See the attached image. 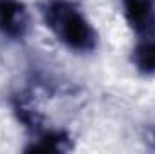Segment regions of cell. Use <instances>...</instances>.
<instances>
[{"mask_svg":"<svg viewBox=\"0 0 155 154\" xmlns=\"http://www.w3.org/2000/svg\"><path fill=\"white\" fill-rule=\"evenodd\" d=\"M29 29V15L24 4L16 0H0V31L7 37L20 38Z\"/></svg>","mask_w":155,"mask_h":154,"instance_id":"7a4b0ae2","label":"cell"},{"mask_svg":"<svg viewBox=\"0 0 155 154\" xmlns=\"http://www.w3.org/2000/svg\"><path fill=\"white\" fill-rule=\"evenodd\" d=\"M45 22L69 47L76 51L94 49L96 45L94 29L85 20V16L78 13L71 4L63 0L52 2L45 11Z\"/></svg>","mask_w":155,"mask_h":154,"instance_id":"6da1fadb","label":"cell"},{"mask_svg":"<svg viewBox=\"0 0 155 154\" xmlns=\"http://www.w3.org/2000/svg\"><path fill=\"white\" fill-rule=\"evenodd\" d=\"M65 143H67V136L63 132H54V134H45L40 140L38 145H33L27 151H52V152H60V151L67 149Z\"/></svg>","mask_w":155,"mask_h":154,"instance_id":"5b68a950","label":"cell"},{"mask_svg":"<svg viewBox=\"0 0 155 154\" xmlns=\"http://www.w3.org/2000/svg\"><path fill=\"white\" fill-rule=\"evenodd\" d=\"M124 16L135 33H155V9L152 0H124Z\"/></svg>","mask_w":155,"mask_h":154,"instance_id":"3957f363","label":"cell"},{"mask_svg":"<svg viewBox=\"0 0 155 154\" xmlns=\"http://www.w3.org/2000/svg\"><path fill=\"white\" fill-rule=\"evenodd\" d=\"M132 60H134L137 71H141L144 75H155V40L141 42L134 49Z\"/></svg>","mask_w":155,"mask_h":154,"instance_id":"277c9868","label":"cell"}]
</instances>
